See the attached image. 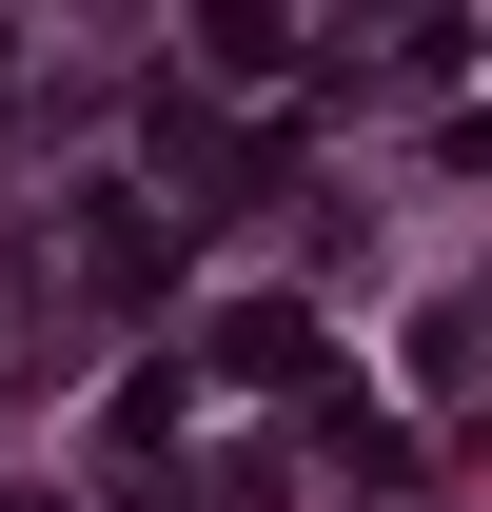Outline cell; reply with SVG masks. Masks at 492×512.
I'll return each instance as SVG.
<instances>
[{
  "mask_svg": "<svg viewBox=\"0 0 492 512\" xmlns=\"http://www.w3.org/2000/svg\"><path fill=\"white\" fill-rule=\"evenodd\" d=\"M217 375L237 394H315V316L296 296H237V316H217Z\"/></svg>",
  "mask_w": 492,
  "mask_h": 512,
  "instance_id": "1",
  "label": "cell"
},
{
  "mask_svg": "<svg viewBox=\"0 0 492 512\" xmlns=\"http://www.w3.org/2000/svg\"><path fill=\"white\" fill-rule=\"evenodd\" d=\"M79 276H99V296H158V276H178V217L99 197V217H79Z\"/></svg>",
  "mask_w": 492,
  "mask_h": 512,
  "instance_id": "2",
  "label": "cell"
},
{
  "mask_svg": "<svg viewBox=\"0 0 492 512\" xmlns=\"http://www.w3.org/2000/svg\"><path fill=\"white\" fill-rule=\"evenodd\" d=\"M197 60H217V79H276L296 20H276V0H197Z\"/></svg>",
  "mask_w": 492,
  "mask_h": 512,
  "instance_id": "3",
  "label": "cell"
}]
</instances>
